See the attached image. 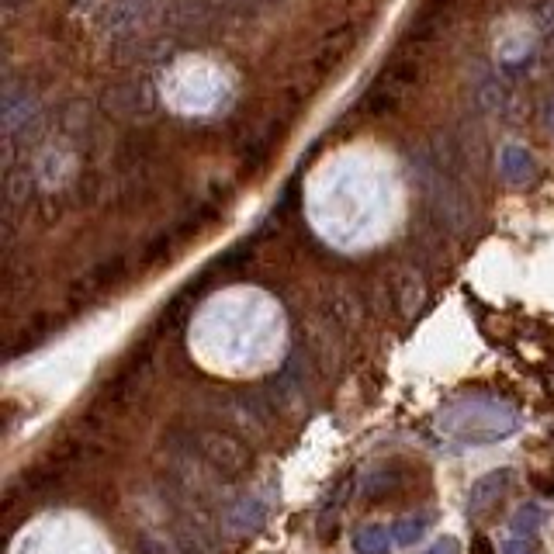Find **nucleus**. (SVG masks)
<instances>
[{
    "label": "nucleus",
    "mask_w": 554,
    "mask_h": 554,
    "mask_svg": "<svg viewBox=\"0 0 554 554\" xmlns=\"http://www.w3.org/2000/svg\"><path fill=\"white\" fill-rule=\"evenodd\" d=\"M475 554H492V548L485 541H475Z\"/></svg>",
    "instance_id": "3"
},
{
    "label": "nucleus",
    "mask_w": 554,
    "mask_h": 554,
    "mask_svg": "<svg viewBox=\"0 0 554 554\" xmlns=\"http://www.w3.org/2000/svg\"><path fill=\"white\" fill-rule=\"evenodd\" d=\"M392 205V170L371 153H343L319 170L312 184V208L323 226L336 232L378 229Z\"/></svg>",
    "instance_id": "1"
},
{
    "label": "nucleus",
    "mask_w": 554,
    "mask_h": 554,
    "mask_svg": "<svg viewBox=\"0 0 554 554\" xmlns=\"http://www.w3.org/2000/svg\"><path fill=\"white\" fill-rule=\"evenodd\" d=\"M232 94L226 66L208 56H181L163 77V97L181 115H208Z\"/></svg>",
    "instance_id": "2"
}]
</instances>
